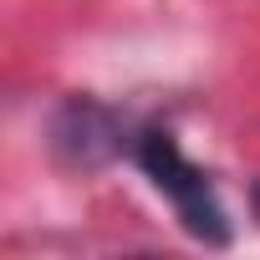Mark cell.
Here are the masks:
<instances>
[{
    "instance_id": "cell-1",
    "label": "cell",
    "mask_w": 260,
    "mask_h": 260,
    "mask_svg": "<svg viewBox=\"0 0 260 260\" xmlns=\"http://www.w3.org/2000/svg\"><path fill=\"white\" fill-rule=\"evenodd\" d=\"M133 153H138V169L174 199V209H179V219H184V230H189L194 240H204V245H230V219H224V209H219L209 179L179 153V143L164 133V127H148Z\"/></svg>"
},
{
    "instance_id": "cell-2",
    "label": "cell",
    "mask_w": 260,
    "mask_h": 260,
    "mask_svg": "<svg viewBox=\"0 0 260 260\" xmlns=\"http://www.w3.org/2000/svg\"><path fill=\"white\" fill-rule=\"evenodd\" d=\"M51 148H56L67 164H77V169H102V164H112L117 148H122V122H117L102 102L72 97V102H61L56 117H51Z\"/></svg>"
},
{
    "instance_id": "cell-3",
    "label": "cell",
    "mask_w": 260,
    "mask_h": 260,
    "mask_svg": "<svg viewBox=\"0 0 260 260\" xmlns=\"http://www.w3.org/2000/svg\"><path fill=\"white\" fill-rule=\"evenodd\" d=\"M255 209H260V184H255Z\"/></svg>"
}]
</instances>
